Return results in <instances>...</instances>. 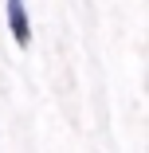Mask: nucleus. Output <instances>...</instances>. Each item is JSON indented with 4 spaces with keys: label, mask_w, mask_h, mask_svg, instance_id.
Masks as SVG:
<instances>
[{
    "label": "nucleus",
    "mask_w": 149,
    "mask_h": 153,
    "mask_svg": "<svg viewBox=\"0 0 149 153\" xmlns=\"http://www.w3.org/2000/svg\"><path fill=\"white\" fill-rule=\"evenodd\" d=\"M8 27H12V39L20 47L32 43V24H27V12H24V0H8Z\"/></svg>",
    "instance_id": "nucleus-1"
}]
</instances>
